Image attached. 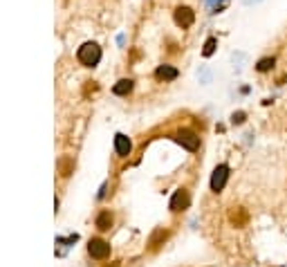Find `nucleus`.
Wrapping results in <instances>:
<instances>
[{
  "instance_id": "nucleus-17",
  "label": "nucleus",
  "mask_w": 287,
  "mask_h": 267,
  "mask_svg": "<svg viewBox=\"0 0 287 267\" xmlns=\"http://www.w3.org/2000/svg\"><path fill=\"white\" fill-rule=\"evenodd\" d=\"M245 2H247V5H251V2H258V0H245Z\"/></svg>"
},
{
  "instance_id": "nucleus-5",
  "label": "nucleus",
  "mask_w": 287,
  "mask_h": 267,
  "mask_svg": "<svg viewBox=\"0 0 287 267\" xmlns=\"http://www.w3.org/2000/svg\"><path fill=\"white\" fill-rule=\"evenodd\" d=\"M195 21V14H193L191 7H177L175 9V23L184 29V27H191Z\"/></svg>"
},
{
  "instance_id": "nucleus-11",
  "label": "nucleus",
  "mask_w": 287,
  "mask_h": 267,
  "mask_svg": "<svg viewBox=\"0 0 287 267\" xmlns=\"http://www.w3.org/2000/svg\"><path fill=\"white\" fill-rule=\"evenodd\" d=\"M96 227H99V229H110L112 227V214L110 211H101V214L96 216Z\"/></svg>"
},
{
  "instance_id": "nucleus-12",
  "label": "nucleus",
  "mask_w": 287,
  "mask_h": 267,
  "mask_svg": "<svg viewBox=\"0 0 287 267\" xmlns=\"http://www.w3.org/2000/svg\"><path fill=\"white\" fill-rule=\"evenodd\" d=\"M166 236H168V231H164V229L157 231V234H155L153 238H150V249H157V247H160V243H162V241H166Z\"/></svg>"
},
{
  "instance_id": "nucleus-6",
  "label": "nucleus",
  "mask_w": 287,
  "mask_h": 267,
  "mask_svg": "<svg viewBox=\"0 0 287 267\" xmlns=\"http://www.w3.org/2000/svg\"><path fill=\"white\" fill-rule=\"evenodd\" d=\"M229 220H231V224H236V227H245V224L249 222V214H247L245 207H234L229 211Z\"/></svg>"
},
{
  "instance_id": "nucleus-16",
  "label": "nucleus",
  "mask_w": 287,
  "mask_h": 267,
  "mask_svg": "<svg viewBox=\"0 0 287 267\" xmlns=\"http://www.w3.org/2000/svg\"><path fill=\"white\" fill-rule=\"evenodd\" d=\"M61 171H63V175H70V166H68V162H61Z\"/></svg>"
},
{
  "instance_id": "nucleus-4",
  "label": "nucleus",
  "mask_w": 287,
  "mask_h": 267,
  "mask_svg": "<svg viewBox=\"0 0 287 267\" xmlns=\"http://www.w3.org/2000/svg\"><path fill=\"white\" fill-rule=\"evenodd\" d=\"M177 142H180L186 150H197V146H200V137H197L193 130H180V133H177Z\"/></svg>"
},
{
  "instance_id": "nucleus-14",
  "label": "nucleus",
  "mask_w": 287,
  "mask_h": 267,
  "mask_svg": "<svg viewBox=\"0 0 287 267\" xmlns=\"http://www.w3.org/2000/svg\"><path fill=\"white\" fill-rule=\"evenodd\" d=\"M215 45H218V41H215V38H209L207 43H204V49H202L204 56H211V54L215 52Z\"/></svg>"
},
{
  "instance_id": "nucleus-2",
  "label": "nucleus",
  "mask_w": 287,
  "mask_h": 267,
  "mask_svg": "<svg viewBox=\"0 0 287 267\" xmlns=\"http://www.w3.org/2000/svg\"><path fill=\"white\" fill-rule=\"evenodd\" d=\"M88 251H90L92 258H99V261H103V258L110 256V245H108L106 241H101V238H92L90 245H88Z\"/></svg>"
},
{
  "instance_id": "nucleus-10",
  "label": "nucleus",
  "mask_w": 287,
  "mask_h": 267,
  "mask_svg": "<svg viewBox=\"0 0 287 267\" xmlns=\"http://www.w3.org/2000/svg\"><path fill=\"white\" fill-rule=\"evenodd\" d=\"M112 92H115V95H119V97L130 95V92H133V81H130V79H121V81H117V86L112 88Z\"/></svg>"
},
{
  "instance_id": "nucleus-9",
  "label": "nucleus",
  "mask_w": 287,
  "mask_h": 267,
  "mask_svg": "<svg viewBox=\"0 0 287 267\" xmlns=\"http://www.w3.org/2000/svg\"><path fill=\"white\" fill-rule=\"evenodd\" d=\"M177 74L180 72L175 68H170V65H160V68L155 70V76L160 81H173V79H177Z\"/></svg>"
},
{
  "instance_id": "nucleus-8",
  "label": "nucleus",
  "mask_w": 287,
  "mask_h": 267,
  "mask_svg": "<svg viewBox=\"0 0 287 267\" xmlns=\"http://www.w3.org/2000/svg\"><path fill=\"white\" fill-rule=\"evenodd\" d=\"M130 148H133V144H130V139L126 137V135H115V150H117L121 157L130 155Z\"/></svg>"
},
{
  "instance_id": "nucleus-3",
  "label": "nucleus",
  "mask_w": 287,
  "mask_h": 267,
  "mask_svg": "<svg viewBox=\"0 0 287 267\" xmlns=\"http://www.w3.org/2000/svg\"><path fill=\"white\" fill-rule=\"evenodd\" d=\"M227 177H229V166H224V164L215 166V171L211 175V191H215V193L222 191L224 184H227Z\"/></svg>"
},
{
  "instance_id": "nucleus-13",
  "label": "nucleus",
  "mask_w": 287,
  "mask_h": 267,
  "mask_svg": "<svg viewBox=\"0 0 287 267\" xmlns=\"http://www.w3.org/2000/svg\"><path fill=\"white\" fill-rule=\"evenodd\" d=\"M274 63H276V59H261L258 65H256V70H258V72H267V70L274 68Z\"/></svg>"
},
{
  "instance_id": "nucleus-15",
  "label": "nucleus",
  "mask_w": 287,
  "mask_h": 267,
  "mask_svg": "<svg viewBox=\"0 0 287 267\" xmlns=\"http://www.w3.org/2000/svg\"><path fill=\"white\" fill-rule=\"evenodd\" d=\"M245 121V112H234V123H242Z\"/></svg>"
},
{
  "instance_id": "nucleus-18",
  "label": "nucleus",
  "mask_w": 287,
  "mask_h": 267,
  "mask_svg": "<svg viewBox=\"0 0 287 267\" xmlns=\"http://www.w3.org/2000/svg\"><path fill=\"white\" fill-rule=\"evenodd\" d=\"M207 5H211V7H213V0H207Z\"/></svg>"
},
{
  "instance_id": "nucleus-1",
  "label": "nucleus",
  "mask_w": 287,
  "mask_h": 267,
  "mask_svg": "<svg viewBox=\"0 0 287 267\" xmlns=\"http://www.w3.org/2000/svg\"><path fill=\"white\" fill-rule=\"evenodd\" d=\"M79 61L85 65V68H95L99 61H101V48L96 43H85L79 48Z\"/></svg>"
},
{
  "instance_id": "nucleus-7",
  "label": "nucleus",
  "mask_w": 287,
  "mask_h": 267,
  "mask_svg": "<svg viewBox=\"0 0 287 267\" xmlns=\"http://www.w3.org/2000/svg\"><path fill=\"white\" fill-rule=\"evenodd\" d=\"M189 202H191L189 193H186L184 189H180V191H175V195L170 198V211H182V209L189 207Z\"/></svg>"
}]
</instances>
